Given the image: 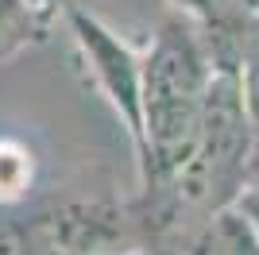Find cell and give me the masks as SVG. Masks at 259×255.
I'll list each match as a JSON object with an SVG mask.
<instances>
[{
    "instance_id": "cell-9",
    "label": "cell",
    "mask_w": 259,
    "mask_h": 255,
    "mask_svg": "<svg viewBox=\"0 0 259 255\" xmlns=\"http://www.w3.org/2000/svg\"><path fill=\"white\" fill-rule=\"evenodd\" d=\"M236 209L255 224V232H259V182H255V186H244V193L236 197Z\"/></svg>"
},
{
    "instance_id": "cell-6",
    "label": "cell",
    "mask_w": 259,
    "mask_h": 255,
    "mask_svg": "<svg viewBox=\"0 0 259 255\" xmlns=\"http://www.w3.org/2000/svg\"><path fill=\"white\" fill-rule=\"evenodd\" d=\"M35 182V159L20 139L0 136V205H12L27 197Z\"/></svg>"
},
{
    "instance_id": "cell-4",
    "label": "cell",
    "mask_w": 259,
    "mask_h": 255,
    "mask_svg": "<svg viewBox=\"0 0 259 255\" xmlns=\"http://www.w3.org/2000/svg\"><path fill=\"white\" fill-rule=\"evenodd\" d=\"M186 255H259V232L236 205H225L209 212Z\"/></svg>"
},
{
    "instance_id": "cell-5",
    "label": "cell",
    "mask_w": 259,
    "mask_h": 255,
    "mask_svg": "<svg viewBox=\"0 0 259 255\" xmlns=\"http://www.w3.org/2000/svg\"><path fill=\"white\" fill-rule=\"evenodd\" d=\"M43 39V8L39 0H0V62Z\"/></svg>"
},
{
    "instance_id": "cell-1",
    "label": "cell",
    "mask_w": 259,
    "mask_h": 255,
    "mask_svg": "<svg viewBox=\"0 0 259 255\" xmlns=\"http://www.w3.org/2000/svg\"><path fill=\"white\" fill-rule=\"evenodd\" d=\"M197 35L182 23H166L143 54V112H140V174L147 190H170L190 162L201 136L205 97L213 81Z\"/></svg>"
},
{
    "instance_id": "cell-10",
    "label": "cell",
    "mask_w": 259,
    "mask_h": 255,
    "mask_svg": "<svg viewBox=\"0 0 259 255\" xmlns=\"http://www.w3.org/2000/svg\"><path fill=\"white\" fill-rule=\"evenodd\" d=\"M97 255H143V251H97Z\"/></svg>"
},
{
    "instance_id": "cell-8",
    "label": "cell",
    "mask_w": 259,
    "mask_h": 255,
    "mask_svg": "<svg viewBox=\"0 0 259 255\" xmlns=\"http://www.w3.org/2000/svg\"><path fill=\"white\" fill-rule=\"evenodd\" d=\"M178 8H186L190 16H197V20H221L228 8H232V0H174Z\"/></svg>"
},
{
    "instance_id": "cell-3",
    "label": "cell",
    "mask_w": 259,
    "mask_h": 255,
    "mask_svg": "<svg viewBox=\"0 0 259 255\" xmlns=\"http://www.w3.org/2000/svg\"><path fill=\"white\" fill-rule=\"evenodd\" d=\"M66 20H70V31L81 58H85L93 85H97L105 101L112 105L124 128H128L132 143H140V112H143V58L132 51L128 42L120 39L112 27L89 16L85 8H66Z\"/></svg>"
},
{
    "instance_id": "cell-2",
    "label": "cell",
    "mask_w": 259,
    "mask_h": 255,
    "mask_svg": "<svg viewBox=\"0 0 259 255\" xmlns=\"http://www.w3.org/2000/svg\"><path fill=\"white\" fill-rule=\"evenodd\" d=\"M251 159H255V120L244 97V74L236 62H217L197 147L190 162L178 170L170 193L186 205H209V209L236 205L248 186Z\"/></svg>"
},
{
    "instance_id": "cell-7",
    "label": "cell",
    "mask_w": 259,
    "mask_h": 255,
    "mask_svg": "<svg viewBox=\"0 0 259 255\" xmlns=\"http://www.w3.org/2000/svg\"><path fill=\"white\" fill-rule=\"evenodd\" d=\"M0 255H27V236L8 217H0Z\"/></svg>"
}]
</instances>
